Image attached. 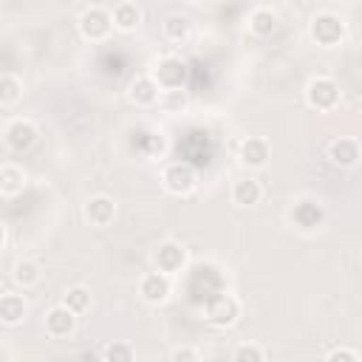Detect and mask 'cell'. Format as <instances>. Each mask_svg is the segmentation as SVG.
Here are the masks:
<instances>
[{
    "label": "cell",
    "mask_w": 362,
    "mask_h": 362,
    "mask_svg": "<svg viewBox=\"0 0 362 362\" xmlns=\"http://www.w3.org/2000/svg\"><path fill=\"white\" fill-rule=\"evenodd\" d=\"M102 356H105L107 362H130V359H133V348H130L127 342H110V345L102 351Z\"/></svg>",
    "instance_id": "obj_25"
},
{
    "label": "cell",
    "mask_w": 362,
    "mask_h": 362,
    "mask_svg": "<svg viewBox=\"0 0 362 362\" xmlns=\"http://www.w3.org/2000/svg\"><path fill=\"white\" fill-rule=\"evenodd\" d=\"M11 277H14V283H17V286L31 288V286H37V283H40L42 272H40V263H34V260H17V263H14Z\"/></svg>",
    "instance_id": "obj_21"
},
{
    "label": "cell",
    "mask_w": 362,
    "mask_h": 362,
    "mask_svg": "<svg viewBox=\"0 0 362 362\" xmlns=\"http://www.w3.org/2000/svg\"><path fill=\"white\" fill-rule=\"evenodd\" d=\"M3 246H6V226L0 223V249H3Z\"/></svg>",
    "instance_id": "obj_29"
},
{
    "label": "cell",
    "mask_w": 362,
    "mask_h": 362,
    "mask_svg": "<svg viewBox=\"0 0 362 362\" xmlns=\"http://www.w3.org/2000/svg\"><path fill=\"white\" fill-rule=\"evenodd\" d=\"M20 96H23V82L17 76H11V74H3L0 76V105L3 107L6 105H14Z\"/></svg>",
    "instance_id": "obj_24"
},
{
    "label": "cell",
    "mask_w": 362,
    "mask_h": 362,
    "mask_svg": "<svg viewBox=\"0 0 362 362\" xmlns=\"http://www.w3.org/2000/svg\"><path fill=\"white\" fill-rule=\"evenodd\" d=\"M184 263H187V252H184L181 243L167 240V243H161V246L156 249V266H158V272L175 274V272L184 269Z\"/></svg>",
    "instance_id": "obj_11"
},
{
    "label": "cell",
    "mask_w": 362,
    "mask_h": 362,
    "mask_svg": "<svg viewBox=\"0 0 362 362\" xmlns=\"http://www.w3.org/2000/svg\"><path fill=\"white\" fill-rule=\"evenodd\" d=\"M110 28H113L110 11H105V8H99V6L85 8L82 17H79V34H82L85 40H90V42L105 40V37L110 34Z\"/></svg>",
    "instance_id": "obj_3"
},
{
    "label": "cell",
    "mask_w": 362,
    "mask_h": 362,
    "mask_svg": "<svg viewBox=\"0 0 362 362\" xmlns=\"http://www.w3.org/2000/svg\"><path fill=\"white\" fill-rule=\"evenodd\" d=\"M153 79H156L158 88L175 90V88H181L184 79H187V65H184L178 57H161V59L156 62V68H153Z\"/></svg>",
    "instance_id": "obj_5"
},
{
    "label": "cell",
    "mask_w": 362,
    "mask_h": 362,
    "mask_svg": "<svg viewBox=\"0 0 362 362\" xmlns=\"http://www.w3.org/2000/svg\"><path fill=\"white\" fill-rule=\"evenodd\" d=\"M187 3H201V0H187Z\"/></svg>",
    "instance_id": "obj_30"
},
{
    "label": "cell",
    "mask_w": 362,
    "mask_h": 362,
    "mask_svg": "<svg viewBox=\"0 0 362 362\" xmlns=\"http://www.w3.org/2000/svg\"><path fill=\"white\" fill-rule=\"evenodd\" d=\"M345 37V23L337 17V14H317L311 20V40L322 48H331V45H339V40Z\"/></svg>",
    "instance_id": "obj_2"
},
{
    "label": "cell",
    "mask_w": 362,
    "mask_h": 362,
    "mask_svg": "<svg viewBox=\"0 0 362 362\" xmlns=\"http://www.w3.org/2000/svg\"><path fill=\"white\" fill-rule=\"evenodd\" d=\"M25 189V173L17 164H3L0 167V195H20Z\"/></svg>",
    "instance_id": "obj_19"
},
{
    "label": "cell",
    "mask_w": 362,
    "mask_h": 362,
    "mask_svg": "<svg viewBox=\"0 0 362 362\" xmlns=\"http://www.w3.org/2000/svg\"><path fill=\"white\" fill-rule=\"evenodd\" d=\"M161 181H164V189H167V192H173V195H189V192L195 189V181H198V178H195L192 164L175 161V164H170V167L164 170Z\"/></svg>",
    "instance_id": "obj_4"
},
{
    "label": "cell",
    "mask_w": 362,
    "mask_h": 362,
    "mask_svg": "<svg viewBox=\"0 0 362 362\" xmlns=\"http://www.w3.org/2000/svg\"><path fill=\"white\" fill-rule=\"evenodd\" d=\"M305 99L314 110H334L339 105V85L331 76H314L305 85Z\"/></svg>",
    "instance_id": "obj_1"
},
{
    "label": "cell",
    "mask_w": 362,
    "mask_h": 362,
    "mask_svg": "<svg viewBox=\"0 0 362 362\" xmlns=\"http://www.w3.org/2000/svg\"><path fill=\"white\" fill-rule=\"evenodd\" d=\"M325 362H359V354L351 348H334L325 354Z\"/></svg>",
    "instance_id": "obj_27"
},
{
    "label": "cell",
    "mask_w": 362,
    "mask_h": 362,
    "mask_svg": "<svg viewBox=\"0 0 362 362\" xmlns=\"http://www.w3.org/2000/svg\"><path fill=\"white\" fill-rule=\"evenodd\" d=\"M74 328H76V314L65 303H59V305H54V308L45 311V331L54 339H62V337L74 334Z\"/></svg>",
    "instance_id": "obj_10"
},
{
    "label": "cell",
    "mask_w": 362,
    "mask_h": 362,
    "mask_svg": "<svg viewBox=\"0 0 362 362\" xmlns=\"http://www.w3.org/2000/svg\"><path fill=\"white\" fill-rule=\"evenodd\" d=\"M189 28H192V23L184 14H170L164 20V37L173 40V42H184L189 37Z\"/></svg>",
    "instance_id": "obj_22"
},
{
    "label": "cell",
    "mask_w": 362,
    "mask_h": 362,
    "mask_svg": "<svg viewBox=\"0 0 362 362\" xmlns=\"http://www.w3.org/2000/svg\"><path fill=\"white\" fill-rule=\"evenodd\" d=\"M85 218H88L93 226H107V223L116 218V204H113V198H107V195H93V198L85 204Z\"/></svg>",
    "instance_id": "obj_15"
},
{
    "label": "cell",
    "mask_w": 362,
    "mask_h": 362,
    "mask_svg": "<svg viewBox=\"0 0 362 362\" xmlns=\"http://www.w3.org/2000/svg\"><path fill=\"white\" fill-rule=\"evenodd\" d=\"M62 303H65L74 314H82V311H88V308H90V291H88L85 286H74V288H68V291H65Z\"/></svg>",
    "instance_id": "obj_23"
},
{
    "label": "cell",
    "mask_w": 362,
    "mask_h": 362,
    "mask_svg": "<svg viewBox=\"0 0 362 362\" xmlns=\"http://www.w3.org/2000/svg\"><path fill=\"white\" fill-rule=\"evenodd\" d=\"M158 99V85L153 76H136L130 82V102L139 107H150Z\"/></svg>",
    "instance_id": "obj_16"
},
{
    "label": "cell",
    "mask_w": 362,
    "mask_h": 362,
    "mask_svg": "<svg viewBox=\"0 0 362 362\" xmlns=\"http://www.w3.org/2000/svg\"><path fill=\"white\" fill-rule=\"evenodd\" d=\"M291 221H294V226L311 232V229H317V226L325 221V209H322V204L314 201V198H300V201L291 206Z\"/></svg>",
    "instance_id": "obj_8"
},
{
    "label": "cell",
    "mask_w": 362,
    "mask_h": 362,
    "mask_svg": "<svg viewBox=\"0 0 362 362\" xmlns=\"http://www.w3.org/2000/svg\"><path fill=\"white\" fill-rule=\"evenodd\" d=\"M328 158L337 167H356V161H359V144H356V139H348V136L334 139L328 144Z\"/></svg>",
    "instance_id": "obj_12"
},
{
    "label": "cell",
    "mask_w": 362,
    "mask_h": 362,
    "mask_svg": "<svg viewBox=\"0 0 362 362\" xmlns=\"http://www.w3.org/2000/svg\"><path fill=\"white\" fill-rule=\"evenodd\" d=\"M170 291H173L170 274H164V272H150V274H144L141 283H139V294H141V300L150 303V305L164 303V300L170 297Z\"/></svg>",
    "instance_id": "obj_9"
},
{
    "label": "cell",
    "mask_w": 362,
    "mask_h": 362,
    "mask_svg": "<svg viewBox=\"0 0 362 362\" xmlns=\"http://www.w3.org/2000/svg\"><path fill=\"white\" fill-rule=\"evenodd\" d=\"M238 311H240V305H238V300H235L232 294H218V297H212V300L206 303L204 320L223 328V325H232V322L238 320Z\"/></svg>",
    "instance_id": "obj_7"
},
{
    "label": "cell",
    "mask_w": 362,
    "mask_h": 362,
    "mask_svg": "<svg viewBox=\"0 0 362 362\" xmlns=\"http://www.w3.org/2000/svg\"><path fill=\"white\" fill-rule=\"evenodd\" d=\"M40 139V130L31 119H14L8 127H6V144L14 150V153H25L37 144Z\"/></svg>",
    "instance_id": "obj_6"
},
{
    "label": "cell",
    "mask_w": 362,
    "mask_h": 362,
    "mask_svg": "<svg viewBox=\"0 0 362 362\" xmlns=\"http://www.w3.org/2000/svg\"><path fill=\"white\" fill-rule=\"evenodd\" d=\"M260 195H263V189H260L257 178H238L232 187V201L238 206H255L260 201Z\"/></svg>",
    "instance_id": "obj_18"
},
{
    "label": "cell",
    "mask_w": 362,
    "mask_h": 362,
    "mask_svg": "<svg viewBox=\"0 0 362 362\" xmlns=\"http://www.w3.org/2000/svg\"><path fill=\"white\" fill-rule=\"evenodd\" d=\"M28 314V303L23 294H14V291H6L0 294V322L6 325H20Z\"/></svg>",
    "instance_id": "obj_13"
},
{
    "label": "cell",
    "mask_w": 362,
    "mask_h": 362,
    "mask_svg": "<svg viewBox=\"0 0 362 362\" xmlns=\"http://www.w3.org/2000/svg\"><path fill=\"white\" fill-rule=\"evenodd\" d=\"M238 362H263L266 359V351L260 348V345H240V348H235V354H232Z\"/></svg>",
    "instance_id": "obj_26"
},
{
    "label": "cell",
    "mask_w": 362,
    "mask_h": 362,
    "mask_svg": "<svg viewBox=\"0 0 362 362\" xmlns=\"http://www.w3.org/2000/svg\"><path fill=\"white\" fill-rule=\"evenodd\" d=\"M170 359H173V362H198L201 354H198L195 348H189V345H181V348H175V351L170 354Z\"/></svg>",
    "instance_id": "obj_28"
},
{
    "label": "cell",
    "mask_w": 362,
    "mask_h": 362,
    "mask_svg": "<svg viewBox=\"0 0 362 362\" xmlns=\"http://www.w3.org/2000/svg\"><path fill=\"white\" fill-rule=\"evenodd\" d=\"M277 25H280V17H277V11H272V8H255V11L249 14V28H252V34H257V37L274 34Z\"/></svg>",
    "instance_id": "obj_20"
},
{
    "label": "cell",
    "mask_w": 362,
    "mask_h": 362,
    "mask_svg": "<svg viewBox=\"0 0 362 362\" xmlns=\"http://www.w3.org/2000/svg\"><path fill=\"white\" fill-rule=\"evenodd\" d=\"M240 164L246 167H263L269 161V141L260 136H249L240 141Z\"/></svg>",
    "instance_id": "obj_14"
},
{
    "label": "cell",
    "mask_w": 362,
    "mask_h": 362,
    "mask_svg": "<svg viewBox=\"0 0 362 362\" xmlns=\"http://www.w3.org/2000/svg\"><path fill=\"white\" fill-rule=\"evenodd\" d=\"M110 20H113V28H119V31H136L139 23H141V8L136 3H127L124 0V3H119L113 8Z\"/></svg>",
    "instance_id": "obj_17"
}]
</instances>
